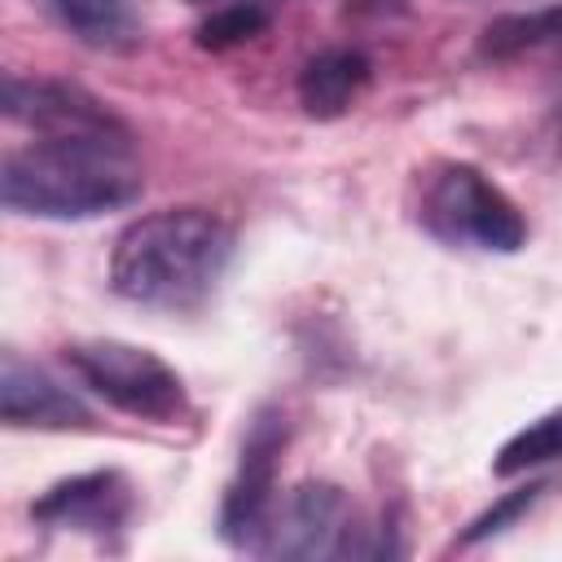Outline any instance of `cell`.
<instances>
[{
	"label": "cell",
	"mask_w": 562,
	"mask_h": 562,
	"mask_svg": "<svg viewBox=\"0 0 562 562\" xmlns=\"http://www.w3.org/2000/svg\"><path fill=\"white\" fill-rule=\"evenodd\" d=\"M356 536H360V518L347 492L338 483L307 479L277 509L263 553L268 558H347V553H364Z\"/></svg>",
	"instance_id": "cell-6"
},
{
	"label": "cell",
	"mask_w": 562,
	"mask_h": 562,
	"mask_svg": "<svg viewBox=\"0 0 562 562\" xmlns=\"http://www.w3.org/2000/svg\"><path fill=\"white\" fill-rule=\"evenodd\" d=\"M553 132L562 136V88H558V97H553Z\"/></svg>",
	"instance_id": "cell-17"
},
{
	"label": "cell",
	"mask_w": 562,
	"mask_h": 562,
	"mask_svg": "<svg viewBox=\"0 0 562 562\" xmlns=\"http://www.w3.org/2000/svg\"><path fill=\"white\" fill-rule=\"evenodd\" d=\"M263 31H268V9L263 4H255V0H228V4H215L211 18L198 26V44L211 48V53H224V48L250 44Z\"/></svg>",
	"instance_id": "cell-14"
},
{
	"label": "cell",
	"mask_w": 562,
	"mask_h": 562,
	"mask_svg": "<svg viewBox=\"0 0 562 562\" xmlns=\"http://www.w3.org/2000/svg\"><path fill=\"white\" fill-rule=\"evenodd\" d=\"M356 9H364V13H395V9H404V0H356Z\"/></svg>",
	"instance_id": "cell-16"
},
{
	"label": "cell",
	"mask_w": 562,
	"mask_h": 562,
	"mask_svg": "<svg viewBox=\"0 0 562 562\" xmlns=\"http://www.w3.org/2000/svg\"><path fill=\"white\" fill-rule=\"evenodd\" d=\"M193 4H211V0H193ZM255 4H259V0H255Z\"/></svg>",
	"instance_id": "cell-18"
},
{
	"label": "cell",
	"mask_w": 562,
	"mask_h": 562,
	"mask_svg": "<svg viewBox=\"0 0 562 562\" xmlns=\"http://www.w3.org/2000/svg\"><path fill=\"white\" fill-rule=\"evenodd\" d=\"M4 114L13 123L31 127L35 136H88V132H123L127 127L105 101H97L79 83L22 79V75H4Z\"/></svg>",
	"instance_id": "cell-8"
},
{
	"label": "cell",
	"mask_w": 562,
	"mask_h": 562,
	"mask_svg": "<svg viewBox=\"0 0 562 562\" xmlns=\"http://www.w3.org/2000/svg\"><path fill=\"white\" fill-rule=\"evenodd\" d=\"M285 448V417L277 408H259L241 439L237 474L220 505V536L233 549L263 553L272 518H277V461Z\"/></svg>",
	"instance_id": "cell-5"
},
{
	"label": "cell",
	"mask_w": 562,
	"mask_h": 562,
	"mask_svg": "<svg viewBox=\"0 0 562 562\" xmlns=\"http://www.w3.org/2000/svg\"><path fill=\"white\" fill-rule=\"evenodd\" d=\"M132 127L88 136H35L0 162V202L31 220H97L140 198Z\"/></svg>",
	"instance_id": "cell-1"
},
{
	"label": "cell",
	"mask_w": 562,
	"mask_h": 562,
	"mask_svg": "<svg viewBox=\"0 0 562 562\" xmlns=\"http://www.w3.org/2000/svg\"><path fill=\"white\" fill-rule=\"evenodd\" d=\"M422 228L461 250L514 255L527 246V220L514 198L470 162H443L422 189Z\"/></svg>",
	"instance_id": "cell-3"
},
{
	"label": "cell",
	"mask_w": 562,
	"mask_h": 562,
	"mask_svg": "<svg viewBox=\"0 0 562 562\" xmlns=\"http://www.w3.org/2000/svg\"><path fill=\"white\" fill-rule=\"evenodd\" d=\"M0 417L18 430H83L92 426L88 404L61 386L40 364L22 360L18 351L0 356Z\"/></svg>",
	"instance_id": "cell-9"
},
{
	"label": "cell",
	"mask_w": 562,
	"mask_h": 562,
	"mask_svg": "<svg viewBox=\"0 0 562 562\" xmlns=\"http://www.w3.org/2000/svg\"><path fill=\"white\" fill-rule=\"evenodd\" d=\"M373 66L356 48H325L299 70V105L312 119H342L369 88Z\"/></svg>",
	"instance_id": "cell-10"
},
{
	"label": "cell",
	"mask_w": 562,
	"mask_h": 562,
	"mask_svg": "<svg viewBox=\"0 0 562 562\" xmlns=\"http://www.w3.org/2000/svg\"><path fill=\"white\" fill-rule=\"evenodd\" d=\"M66 364L92 395H101L110 408H119L127 417L176 426L189 413V395H184L180 373L136 342H119V338L70 342Z\"/></svg>",
	"instance_id": "cell-4"
},
{
	"label": "cell",
	"mask_w": 562,
	"mask_h": 562,
	"mask_svg": "<svg viewBox=\"0 0 562 562\" xmlns=\"http://www.w3.org/2000/svg\"><path fill=\"white\" fill-rule=\"evenodd\" d=\"M536 48H562V4L496 18L479 40V53L492 61H509V57H522Z\"/></svg>",
	"instance_id": "cell-12"
},
{
	"label": "cell",
	"mask_w": 562,
	"mask_h": 562,
	"mask_svg": "<svg viewBox=\"0 0 562 562\" xmlns=\"http://www.w3.org/2000/svg\"><path fill=\"white\" fill-rule=\"evenodd\" d=\"M233 259V228L202 206H171L132 220L110 250L119 299L154 312H189L211 299Z\"/></svg>",
	"instance_id": "cell-2"
},
{
	"label": "cell",
	"mask_w": 562,
	"mask_h": 562,
	"mask_svg": "<svg viewBox=\"0 0 562 562\" xmlns=\"http://www.w3.org/2000/svg\"><path fill=\"white\" fill-rule=\"evenodd\" d=\"M132 509H136V496L119 470H88V474L53 483L31 505V518L40 527L83 531V536H97L105 544L132 522Z\"/></svg>",
	"instance_id": "cell-7"
},
{
	"label": "cell",
	"mask_w": 562,
	"mask_h": 562,
	"mask_svg": "<svg viewBox=\"0 0 562 562\" xmlns=\"http://www.w3.org/2000/svg\"><path fill=\"white\" fill-rule=\"evenodd\" d=\"M549 461H562V408L527 422L518 435H509L492 461V470L501 479H514V474H527L536 465H549Z\"/></svg>",
	"instance_id": "cell-13"
},
{
	"label": "cell",
	"mask_w": 562,
	"mask_h": 562,
	"mask_svg": "<svg viewBox=\"0 0 562 562\" xmlns=\"http://www.w3.org/2000/svg\"><path fill=\"white\" fill-rule=\"evenodd\" d=\"M44 13L97 53H136L145 44V18L132 0H40Z\"/></svg>",
	"instance_id": "cell-11"
},
{
	"label": "cell",
	"mask_w": 562,
	"mask_h": 562,
	"mask_svg": "<svg viewBox=\"0 0 562 562\" xmlns=\"http://www.w3.org/2000/svg\"><path fill=\"white\" fill-rule=\"evenodd\" d=\"M540 492H544V483H531V487H522V492H509V496H505V501H496L483 518H474V522H470V531L461 536V544H479V540L496 536V531H501V527H509L522 509H531V505L540 501Z\"/></svg>",
	"instance_id": "cell-15"
}]
</instances>
